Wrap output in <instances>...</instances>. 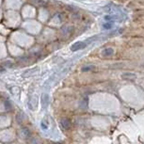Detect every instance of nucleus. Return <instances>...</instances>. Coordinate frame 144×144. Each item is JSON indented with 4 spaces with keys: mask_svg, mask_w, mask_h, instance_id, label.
Listing matches in <instances>:
<instances>
[{
    "mask_svg": "<svg viewBox=\"0 0 144 144\" xmlns=\"http://www.w3.org/2000/svg\"><path fill=\"white\" fill-rule=\"evenodd\" d=\"M38 70H39V68L35 67L33 68V69H30V70H28V71H25L24 74H23V76L24 77H28V76H31V75H35L36 73L38 72Z\"/></svg>",
    "mask_w": 144,
    "mask_h": 144,
    "instance_id": "nucleus-6",
    "label": "nucleus"
},
{
    "mask_svg": "<svg viewBox=\"0 0 144 144\" xmlns=\"http://www.w3.org/2000/svg\"><path fill=\"white\" fill-rule=\"evenodd\" d=\"M114 55V49L111 47H108V48H106L102 51V56L103 57H111V56Z\"/></svg>",
    "mask_w": 144,
    "mask_h": 144,
    "instance_id": "nucleus-5",
    "label": "nucleus"
},
{
    "mask_svg": "<svg viewBox=\"0 0 144 144\" xmlns=\"http://www.w3.org/2000/svg\"><path fill=\"white\" fill-rule=\"evenodd\" d=\"M143 66H144V64H143Z\"/></svg>",
    "mask_w": 144,
    "mask_h": 144,
    "instance_id": "nucleus-15",
    "label": "nucleus"
},
{
    "mask_svg": "<svg viewBox=\"0 0 144 144\" xmlns=\"http://www.w3.org/2000/svg\"><path fill=\"white\" fill-rule=\"evenodd\" d=\"M48 104H49V96L47 93H43L42 96V108L45 109L47 107Z\"/></svg>",
    "mask_w": 144,
    "mask_h": 144,
    "instance_id": "nucleus-4",
    "label": "nucleus"
},
{
    "mask_svg": "<svg viewBox=\"0 0 144 144\" xmlns=\"http://www.w3.org/2000/svg\"><path fill=\"white\" fill-rule=\"evenodd\" d=\"M86 46H87V42H76L71 46V50L73 52H76L78 50H82L86 48Z\"/></svg>",
    "mask_w": 144,
    "mask_h": 144,
    "instance_id": "nucleus-1",
    "label": "nucleus"
},
{
    "mask_svg": "<svg viewBox=\"0 0 144 144\" xmlns=\"http://www.w3.org/2000/svg\"><path fill=\"white\" fill-rule=\"evenodd\" d=\"M19 135H20V137L23 138L24 139H28V138L30 137L29 129H28V128L24 127V128H22V129L20 130V132H19Z\"/></svg>",
    "mask_w": 144,
    "mask_h": 144,
    "instance_id": "nucleus-3",
    "label": "nucleus"
},
{
    "mask_svg": "<svg viewBox=\"0 0 144 144\" xmlns=\"http://www.w3.org/2000/svg\"><path fill=\"white\" fill-rule=\"evenodd\" d=\"M42 127L43 128V129H47V128H48V124L46 123L45 122H43V121H42Z\"/></svg>",
    "mask_w": 144,
    "mask_h": 144,
    "instance_id": "nucleus-14",
    "label": "nucleus"
},
{
    "mask_svg": "<svg viewBox=\"0 0 144 144\" xmlns=\"http://www.w3.org/2000/svg\"><path fill=\"white\" fill-rule=\"evenodd\" d=\"M28 144H41L40 140L38 139H34V138H31V139H28Z\"/></svg>",
    "mask_w": 144,
    "mask_h": 144,
    "instance_id": "nucleus-11",
    "label": "nucleus"
},
{
    "mask_svg": "<svg viewBox=\"0 0 144 144\" xmlns=\"http://www.w3.org/2000/svg\"><path fill=\"white\" fill-rule=\"evenodd\" d=\"M73 29H74V28H73L72 27H69V25H67L66 28H62V33H63V34H65V32H66V33H71L73 31Z\"/></svg>",
    "mask_w": 144,
    "mask_h": 144,
    "instance_id": "nucleus-10",
    "label": "nucleus"
},
{
    "mask_svg": "<svg viewBox=\"0 0 144 144\" xmlns=\"http://www.w3.org/2000/svg\"><path fill=\"white\" fill-rule=\"evenodd\" d=\"M4 66H5V67H11V66H12V63L10 61H5L4 62Z\"/></svg>",
    "mask_w": 144,
    "mask_h": 144,
    "instance_id": "nucleus-13",
    "label": "nucleus"
},
{
    "mask_svg": "<svg viewBox=\"0 0 144 144\" xmlns=\"http://www.w3.org/2000/svg\"><path fill=\"white\" fill-rule=\"evenodd\" d=\"M122 77L125 80H133L136 78V75L135 74H131V73H125V74H122Z\"/></svg>",
    "mask_w": 144,
    "mask_h": 144,
    "instance_id": "nucleus-7",
    "label": "nucleus"
},
{
    "mask_svg": "<svg viewBox=\"0 0 144 144\" xmlns=\"http://www.w3.org/2000/svg\"><path fill=\"white\" fill-rule=\"evenodd\" d=\"M113 28V24L111 22L109 23H104V25H103V28L104 29H111Z\"/></svg>",
    "mask_w": 144,
    "mask_h": 144,
    "instance_id": "nucleus-9",
    "label": "nucleus"
},
{
    "mask_svg": "<svg viewBox=\"0 0 144 144\" xmlns=\"http://www.w3.org/2000/svg\"><path fill=\"white\" fill-rule=\"evenodd\" d=\"M5 107H6V109H10V107H11V104H10V103L9 102V101H6L5 102Z\"/></svg>",
    "mask_w": 144,
    "mask_h": 144,
    "instance_id": "nucleus-12",
    "label": "nucleus"
},
{
    "mask_svg": "<svg viewBox=\"0 0 144 144\" xmlns=\"http://www.w3.org/2000/svg\"><path fill=\"white\" fill-rule=\"evenodd\" d=\"M60 125L63 129L65 130H69L72 126V122L69 119H66V118H63V119L60 120Z\"/></svg>",
    "mask_w": 144,
    "mask_h": 144,
    "instance_id": "nucleus-2",
    "label": "nucleus"
},
{
    "mask_svg": "<svg viewBox=\"0 0 144 144\" xmlns=\"http://www.w3.org/2000/svg\"><path fill=\"white\" fill-rule=\"evenodd\" d=\"M96 69H97L96 66H93V65H87V66L82 67L81 71H82L83 73H87V72H91V71H95Z\"/></svg>",
    "mask_w": 144,
    "mask_h": 144,
    "instance_id": "nucleus-8",
    "label": "nucleus"
}]
</instances>
